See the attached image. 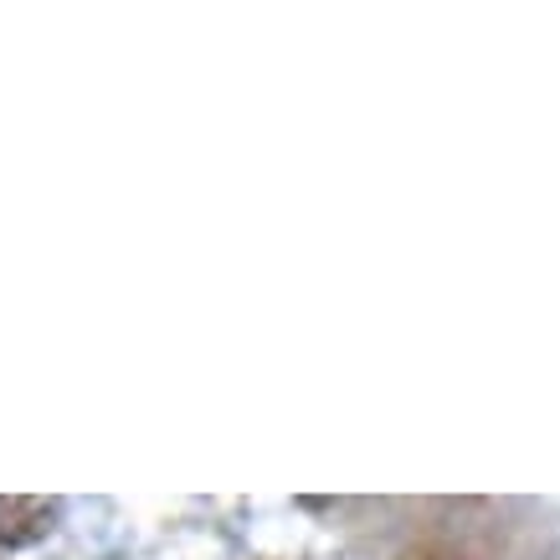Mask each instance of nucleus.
I'll return each instance as SVG.
<instances>
[{
	"label": "nucleus",
	"mask_w": 560,
	"mask_h": 560,
	"mask_svg": "<svg viewBox=\"0 0 560 560\" xmlns=\"http://www.w3.org/2000/svg\"><path fill=\"white\" fill-rule=\"evenodd\" d=\"M57 499L36 493H0V550H26L57 529Z\"/></svg>",
	"instance_id": "f257e3e1"
}]
</instances>
